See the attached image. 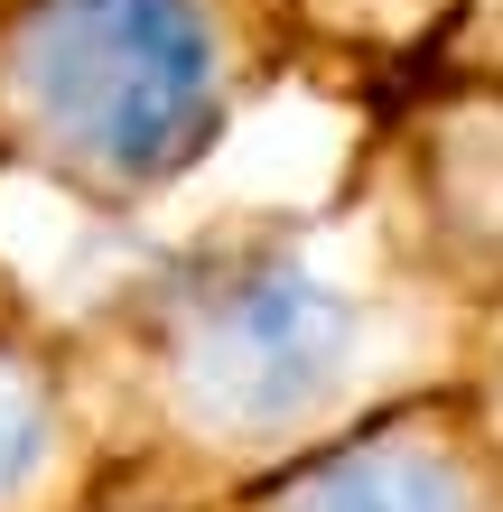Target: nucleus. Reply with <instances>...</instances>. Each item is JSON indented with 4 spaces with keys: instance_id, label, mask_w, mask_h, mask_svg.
<instances>
[{
    "instance_id": "1",
    "label": "nucleus",
    "mask_w": 503,
    "mask_h": 512,
    "mask_svg": "<svg viewBox=\"0 0 503 512\" xmlns=\"http://www.w3.org/2000/svg\"><path fill=\"white\" fill-rule=\"evenodd\" d=\"M243 84V0H0V168L112 215L177 187Z\"/></svg>"
},
{
    "instance_id": "2",
    "label": "nucleus",
    "mask_w": 503,
    "mask_h": 512,
    "mask_svg": "<svg viewBox=\"0 0 503 512\" xmlns=\"http://www.w3.org/2000/svg\"><path fill=\"white\" fill-rule=\"evenodd\" d=\"M103 485L112 457L66 382V354L0 326V512H94Z\"/></svg>"
},
{
    "instance_id": "3",
    "label": "nucleus",
    "mask_w": 503,
    "mask_h": 512,
    "mask_svg": "<svg viewBox=\"0 0 503 512\" xmlns=\"http://www.w3.org/2000/svg\"><path fill=\"white\" fill-rule=\"evenodd\" d=\"M233 512H466V494L429 457L420 429H373V438L327 447V457L280 466L271 485L243 494Z\"/></svg>"
}]
</instances>
